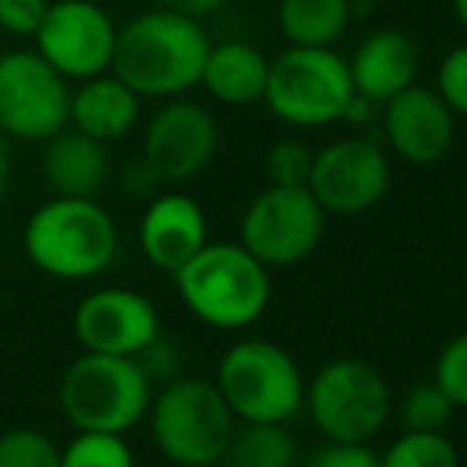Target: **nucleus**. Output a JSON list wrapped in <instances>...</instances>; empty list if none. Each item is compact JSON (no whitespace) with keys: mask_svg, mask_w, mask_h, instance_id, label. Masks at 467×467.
Listing matches in <instances>:
<instances>
[{"mask_svg":"<svg viewBox=\"0 0 467 467\" xmlns=\"http://www.w3.org/2000/svg\"><path fill=\"white\" fill-rule=\"evenodd\" d=\"M210 45L201 19L160 6L118 29L111 74L140 99H179L201 83Z\"/></svg>","mask_w":467,"mask_h":467,"instance_id":"1","label":"nucleus"},{"mask_svg":"<svg viewBox=\"0 0 467 467\" xmlns=\"http://www.w3.org/2000/svg\"><path fill=\"white\" fill-rule=\"evenodd\" d=\"M29 261L55 280L99 277L118 254V229L93 197H51L23 229Z\"/></svg>","mask_w":467,"mask_h":467,"instance_id":"2","label":"nucleus"},{"mask_svg":"<svg viewBox=\"0 0 467 467\" xmlns=\"http://www.w3.org/2000/svg\"><path fill=\"white\" fill-rule=\"evenodd\" d=\"M172 277L188 312L220 331L254 325L271 302L267 267L233 242H207Z\"/></svg>","mask_w":467,"mask_h":467,"instance_id":"3","label":"nucleus"},{"mask_svg":"<svg viewBox=\"0 0 467 467\" xmlns=\"http://www.w3.org/2000/svg\"><path fill=\"white\" fill-rule=\"evenodd\" d=\"M61 410L77 432H111L124 436L147 420L153 400V379L143 372L137 357H109L83 350L64 369Z\"/></svg>","mask_w":467,"mask_h":467,"instance_id":"4","label":"nucleus"},{"mask_svg":"<svg viewBox=\"0 0 467 467\" xmlns=\"http://www.w3.org/2000/svg\"><path fill=\"white\" fill-rule=\"evenodd\" d=\"M150 436L172 464H220L235 417L216 381L172 379L150 400Z\"/></svg>","mask_w":467,"mask_h":467,"instance_id":"5","label":"nucleus"},{"mask_svg":"<svg viewBox=\"0 0 467 467\" xmlns=\"http://www.w3.org/2000/svg\"><path fill=\"white\" fill-rule=\"evenodd\" d=\"M353 96L357 89H353L350 64L334 48L289 45L267 70V109L293 128H325L344 121Z\"/></svg>","mask_w":467,"mask_h":467,"instance_id":"6","label":"nucleus"},{"mask_svg":"<svg viewBox=\"0 0 467 467\" xmlns=\"http://www.w3.org/2000/svg\"><path fill=\"white\" fill-rule=\"evenodd\" d=\"M216 388L233 417L245 423H286L306 404L299 366L271 340H242L229 347L216 369Z\"/></svg>","mask_w":467,"mask_h":467,"instance_id":"7","label":"nucleus"},{"mask_svg":"<svg viewBox=\"0 0 467 467\" xmlns=\"http://www.w3.org/2000/svg\"><path fill=\"white\" fill-rule=\"evenodd\" d=\"M306 404L312 423L331 442H369L391 413V394L375 366L334 359L312 379Z\"/></svg>","mask_w":467,"mask_h":467,"instance_id":"8","label":"nucleus"},{"mask_svg":"<svg viewBox=\"0 0 467 467\" xmlns=\"http://www.w3.org/2000/svg\"><path fill=\"white\" fill-rule=\"evenodd\" d=\"M67 124V80L38 51L0 55V130L10 140H48Z\"/></svg>","mask_w":467,"mask_h":467,"instance_id":"9","label":"nucleus"},{"mask_svg":"<svg viewBox=\"0 0 467 467\" xmlns=\"http://www.w3.org/2000/svg\"><path fill=\"white\" fill-rule=\"evenodd\" d=\"M239 235V245L265 267L299 265L325 235V210L308 188L271 185L248 203Z\"/></svg>","mask_w":467,"mask_h":467,"instance_id":"10","label":"nucleus"},{"mask_svg":"<svg viewBox=\"0 0 467 467\" xmlns=\"http://www.w3.org/2000/svg\"><path fill=\"white\" fill-rule=\"evenodd\" d=\"M32 38L64 80H89L111 70L118 29L93 0H55Z\"/></svg>","mask_w":467,"mask_h":467,"instance_id":"11","label":"nucleus"},{"mask_svg":"<svg viewBox=\"0 0 467 467\" xmlns=\"http://www.w3.org/2000/svg\"><path fill=\"white\" fill-rule=\"evenodd\" d=\"M306 188L325 213H366L391 188V162L379 143L344 137L315 153Z\"/></svg>","mask_w":467,"mask_h":467,"instance_id":"12","label":"nucleus"},{"mask_svg":"<svg viewBox=\"0 0 467 467\" xmlns=\"http://www.w3.org/2000/svg\"><path fill=\"white\" fill-rule=\"evenodd\" d=\"M220 130L203 105L188 99H169L147 121L143 160L162 182H188L201 175L216 156Z\"/></svg>","mask_w":467,"mask_h":467,"instance_id":"13","label":"nucleus"},{"mask_svg":"<svg viewBox=\"0 0 467 467\" xmlns=\"http://www.w3.org/2000/svg\"><path fill=\"white\" fill-rule=\"evenodd\" d=\"M74 334L87 353L137 357L160 337V312L137 289L105 286L77 306Z\"/></svg>","mask_w":467,"mask_h":467,"instance_id":"14","label":"nucleus"},{"mask_svg":"<svg viewBox=\"0 0 467 467\" xmlns=\"http://www.w3.org/2000/svg\"><path fill=\"white\" fill-rule=\"evenodd\" d=\"M381 128L388 147L400 160L413 166H432L455 143V111L442 102L436 89L413 83L381 105Z\"/></svg>","mask_w":467,"mask_h":467,"instance_id":"15","label":"nucleus"},{"mask_svg":"<svg viewBox=\"0 0 467 467\" xmlns=\"http://www.w3.org/2000/svg\"><path fill=\"white\" fill-rule=\"evenodd\" d=\"M140 252L160 271L175 274L207 245V216L188 194H160L140 220Z\"/></svg>","mask_w":467,"mask_h":467,"instance_id":"16","label":"nucleus"},{"mask_svg":"<svg viewBox=\"0 0 467 467\" xmlns=\"http://www.w3.org/2000/svg\"><path fill=\"white\" fill-rule=\"evenodd\" d=\"M347 64H350L353 89L363 99H369L372 105H385L388 99L417 83L420 48L407 32L379 29L357 45Z\"/></svg>","mask_w":467,"mask_h":467,"instance_id":"17","label":"nucleus"},{"mask_svg":"<svg viewBox=\"0 0 467 467\" xmlns=\"http://www.w3.org/2000/svg\"><path fill=\"white\" fill-rule=\"evenodd\" d=\"M42 175L57 197H93L109 179L105 143L77 128L57 130L45 147Z\"/></svg>","mask_w":467,"mask_h":467,"instance_id":"18","label":"nucleus"},{"mask_svg":"<svg viewBox=\"0 0 467 467\" xmlns=\"http://www.w3.org/2000/svg\"><path fill=\"white\" fill-rule=\"evenodd\" d=\"M140 115V96L115 74H99L70 93V124L96 140H121L134 130Z\"/></svg>","mask_w":467,"mask_h":467,"instance_id":"19","label":"nucleus"},{"mask_svg":"<svg viewBox=\"0 0 467 467\" xmlns=\"http://www.w3.org/2000/svg\"><path fill=\"white\" fill-rule=\"evenodd\" d=\"M267 70H271V61H267L261 48H254L248 42H220L210 45L201 87L216 102L252 105L258 99H265Z\"/></svg>","mask_w":467,"mask_h":467,"instance_id":"20","label":"nucleus"},{"mask_svg":"<svg viewBox=\"0 0 467 467\" xmlns=\"http://www.w3.org/2000/svg\"><path fill=\"white\" fill-rule=\"evenodd\" d=\"M350 0H280V29L289 45L334 48L350 26Z\"/></svg>","mask_w":467,"mask_h":467,"instance_id":"21","label":"nucleus"},{"mask_svg":"<svg viewBox=\"0 0 467 467\" xmlns=\"http://www.w3.org/2000/svg\"><path fill=\"white\" fill-rule=\"evenodd\" d=\"M296 442L283 423H245L233 430L223 467H293Z\"/></svg>","mask_w":467,"mask_h":467,"instance_id":"22","label":"nucleus"},{"mask_svg":"<svg viewBox=\"0 0 467 467\" xmlns=\"http://www.w3.org/2000/svg\"><path fill=\"white\" fill-rule=\"evenodd\" d=\"M379 462L381 467H458V451L445 432L407 430Z\"/></svg>","mask_w":467,"mask_h":467,"instance_id":"23","label":"nucleus"},{"mask_svg":"<svg viewBox=\"0 0 467 467\" xmlns=\"http://www.w3.org/2000/svg\"><path fill=\"white\" fill-rule=\"evenodd\" d=\"M61 467H137L124 436L111 432H77L61 449Z\"/></svg>","mask_w":467,"mask_h":467,"instance_id":"24","label":"nucleus"},{"mask_svg":"<svg viewBox=\"0 0 467 467\" xmlns=\"http://www.w3.org/2000/svg\"><path fill=\"white\" fill-rule=\"evenodd\" d=\"M0 467H61V449L48 432L16 426L0 436Z\"/></svg>","mask_w":467,"mask_h":467,"instance_id":"25","label":"nucleus"},{"mask_svg":"<svg viewBox=\"0 0 467 467\" xmlns=\"http://www.w3.org/2000/svg\"><path fill=\"white\" fill-rule=\"evenodd\" d=\"M455 410L458 407L449 400V394L436 381H430V385H417L407 391L400 404V420H404V430L410 432H442Z\"/></svg>","mask_w":467,"mask_h":467,"instance_id":"26","label":"nucleus"},{"mask_svg":"<svg viewBox=\"0 0 467 467\" xmlns=\"http://www.w3.org/2000/svg\"><path fill=\"white\" fill-rule=\"evenodd\" d=\"M315 153L302 140H277L267 150V179L280 188H306Z\"/></svg>","mask_w":467,"mask_h":467,"instance_id":"27","label":"nucleus"},{"mask_svg":"<svg viewBox=\"0 0 467 467\" xmlns=\"http://www.w3.org/2000/svg\"><path fill=\"white\" fill-rule=\"evenodd\" d=\"M436 381L455 407L467 410V334H458L442 347L436 359Z\"/></svg>","mask_w":467,"mask_h":467,"instance_id":"28","label":"nucleus"},{"mask_svg":"<svg viewBox=\"0 0 467 467\" xmlns=\"http://www.w3.org/2000/svg\"><path fill=\"white\" fill-rule=\"evenodd\" d=\"M436 93L455 115L467 118V42L442 57L436 74Z\"/></svg>","mask_w":467,"mask_h":467,"instance_id":"29","label":"nucleus"},{"mask_svg":"<svg viewBox=\"0 0 467 467\" xmlns=\"http://www.w3.org/2000/svg\"><path fill=\"white\" fill-rule=\"evenodd\" d=\"M51 0H0V29L19 38H32L48 13Z\"/></svg>","mask_w":467,"mask_h":467,"instance_id":"30","label":"nucleus"},{"mask_svg":"<svg viewBox=\"0 0 467 467\" xmlns=\"http://www.w3.org/2000/svg\"><path fill=\"white\" fill-rule=\"evenodd\" d=\"M306 467H381V462L366 442H331L315 451Z\"/></svg>","mask_w":467,"mask_h":467,"instance_id":"31","label":"nucleus"},{"mask_svg":"<svg viewBox=\"0 0 467 467\" xmlns=\"http://www.w3.org/2000/svg\"><path fill=\"white\" fill-rule=\"evenodd\" d=\"M160 175L153 172V169H150V162L143 160H137V162H130L128 169H124V188L130 191V194H150V191H153L156 185H160Z\"/></svg>","mask_w":467,"mask_h":467,"instance_id":"32","label":"nucleus"},{"mask_svg":"<svg viewBox=\"0 0 467 467\" xmlns=\"http://www.w3.org/2000/svg\"><path fill=\"white\" fill-rule=\"evenodd\" d=\"M166 10H175L182 13V16H191V19H203L210 16V13L223 10V6L229 4V0H160Z\"/></svg>","mask_w":467,"mask_h":467,"instance_id":"33","label":"nucleus"},{"mask_svg":"<svg viewBox=\"0 0 467 467\" xmlns=\"http://www.w3.org/2000/svg\"><path fill=\"white\" fill-rule=\"evenodd\" d=\"M10 166H13V156H10V137L0 130V194H4L6 182H10Z\"/></svg>","mask_w":467,"mask_h":467,"instance_id":"34","label":"nucleus"},{"mask_svg":"<svg viewBox=\"0 0 467 467\" xmlns=\"http://www.w3.org/2000/svg\"><path fill=\"white\" fill-rule=\"evenodd\" d=\"M455 4V16H458V23H462V29L467 32V0H451Z\"/></svg>","mask_w":467,"mask_h":467,"instance_id":"35","label":"nucleus"},{"mask_svg":"<svg viewBox=\"0 0 467 467\" xmlns=\"http://www.w3.org/2000/svg\"><path fill=\"white\" fill-rule=\"evenodd\" d=\"M175 467H220V464H175Z\"/></svg>","mask_w":467,"mask_h":467,"instance_id":"36","label":"nucleus"},{"mask_svg":"<svg viewBox=\"0 0 467 467\" xmlns=\"http://www.w3.org/2000/svg\"><path fill=\"white\" fill-rule=\"evenodd\" d=\"M350 4H381V0H350Z\"/></svg>","mask_w":467,"mask_h":467,"instance_id":"37","label":"nucleus"}]
</instances>
